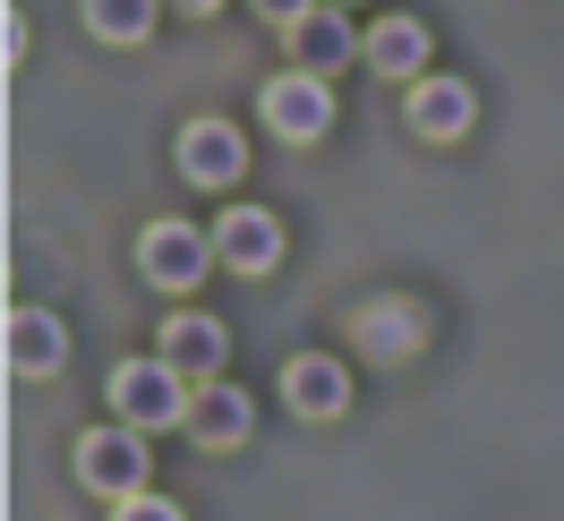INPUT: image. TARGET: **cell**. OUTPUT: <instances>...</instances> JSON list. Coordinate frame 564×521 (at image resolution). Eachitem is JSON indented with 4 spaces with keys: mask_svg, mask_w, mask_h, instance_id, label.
I'll return each mask as SVG.
<instances>
[{
    "mask_svg": "<svg viewBox=\"0 0 564 521\" xmlns=\"http://www.w3.org/2000/svg\"><path fill=\"white\" fill-rule=\"evenodd\" d=\"M111 411L129 419V427H180L188 419V384H180V368L154 350V359H120L111 368Z\"/></svg>",
    "mask_w": 564,
    "mask_h": 521,
    "instance_id": "6da1fadb",
    "label": "cell"
},
{
    "mask_svg": "<svg viewBox=\"0 0 564 521\" xmlns=\"http://www.w3.org/2000/svg\"><path fill=\"white\" fill-rule=\"evenodd\" d=\"M351 334H359V359L402 368V359H420V350H427V308H420V300H402V291H377V300H359Z\"/></svg>",
    "mask_w": 564,
    "mask_h": 521,
    "instance_id": "7a4b0ae2",
    "label": "cell"
},
{
    "mask_svg": "<svg viewBox=\"0 0 564 521\" xmlns=\"http://www.w3.org/2000/svg\"><path fill=\"white\" fill-rule=\"evenodd\" d=\"M257 111H265V129L291 145H317L325 129H334V95H325L317 69H282L265 95H257Z\"/></svg>",
    "mask_w": 564,
    "mask_h": 521,
    "instance_id": "3957f363",
    "label": "cell"
},
{
    "mask_svg": "<svg viewBox=\"0 0 564 521\" xmlns=\"http://www.w3.org/2000/svg\"><path fill=\"white\" fill-rule=\"evenodd\" d=\"M138 265L154 291H197V274L214 265V240L197 231V222H154L138 240Z\"/></svg>",
    "mask_w": 564,
    "mask_h": 521,
    "instance_id": "277c9868",
    "label": "cell"
},
{
    "mask_svg": "<svg viewBox=\"0 0 564 521\" xmlns=\"http://www.w3.org/2000/svg\"><path fill=\"white\" fill-rule=\"evenodd\" d=\"M77 479L95 487V496H138L145 487V445H138V427H95L86 445H77Z\"/></svg>",
    "mask_w": 564,
    "mask_h": 521,
    "instance_id": "5b68a950",
    "label": "cell"
},
{
    "mask_svg": "<svg viewBox=\"0 0 564 521\" xmlns=\"http://www.w3.org/2000/svg\"><path fill=\"white\" fill-rule=\"evenodd\" d=\"M180 172L197 180V188H231V180L248 172L240 129H231V120H188V129H180Z\"/></svg>",
    "mask_w": 564,
    "mask_h": 521,
    "instance_id": "8992f818",
    "label": "cell"
},
{
    "mask_svg": "<svg viewBox=\"0 0 564 521\" xmlns=\"http://www.w3.org/2000/svg\"><path fill=\"white\" fill-rule=\"evenodd\" d=\"M214 257H223L231 274H274L282 222H274L265 206H231V214H223V231H214Z\"/></svg>",
    "mask_w": 564,
    "mask_h": 521,
    "instance_id": "52a82bcc",
    "label": "cell"
},
{
    "mask_svg": "<svg viewBox=\"0 0 564 521\" xmlns=\"http://www.w3.org/2000/svg\"><path fill=\"white\" fill-rule=\"evenodd\" d=\"M282 402H291L300 419H334L343 402H351L343 359H317V350H308V359H291V368H282Z\"/></svg>",
    "mask_w": 564,
    "mask_h": 521,
    "instance_id": "ba28073f",
    "label": "cell"
},
{
    "mask_svg": "<svg viewBox=\"0 0 564 521\" xmlns=\"http://www.w3.org/2000/svg\"><path fill=\"white\" fill-rule=\"evenodd\" d=\"M470 86H462V77H420V86H411V129H420V138H462V129H470Z\"/></svg>",
    "mask_w": 564,
    "mask_h": 521,
    "instance_id": "9c48e42d",
    "label": "cell"
},
{
    "mask_svg": "<svg viewBox=\"0 0 564 521\" xmlns=\"http://www.w3.org/2000/svg\"><path fill=\"white\" fill-rule=\"evenodd\" d=\"M188 436H197V445H240L248 436V393L240 384H197V393H188Z\"/></svg>",
    "mask_w": 564,
    "mask_h": 521,
    "instance_id": "30bf717a",
    "label": "cell"
},
{
    "mask_svg": "<svg viewBox=\"0 0 564 521\" xmlns=\"http://www.w3.org/2000/svg\"><path fill=\"white\" fill-rule=\"evenodd\" d=\"M163 359H172L180 377H214V368L231 359V343H223L214 316H172V325H163Z\"/></svg>",
    "mask_w": 564,
    "mask_h": 521,
    "instance_id": "8fae6325",
    "label": "cell"
},
{
    "mask_svg": "<svg viewBox=\"0 0 564 521\" xmlns=\"http://www.w3.org/2000/svg\"><path fill=\"white\" fill-rule=\"evenodd\" d=\"M368 69L386 77H427V18H386L368 35Z\"/></svg>",
    "mask_w": 564,
    "mask_h": 521,
    "instance_id": "7c38bea8",
    "label": "cell"
},
{
    "mask_svg": "<svg viewBox=\"0 0 564 521\" xmlns=\"http://www.w3.org/2000/svg\"><path fill=\"white\" fill-rule=\"evenodd\" d=\"M9 359H18L26 377H52V368H61V325L43 308H18L9 316Z\"/></svg>",
    "mask_w": 564,
    "mask_h": 521,
    "instance_id": "4fadbf2b",
    "label": "cell"
},
{
    "mask_svg": "<svg viewBox=\"0 0 564 521\" xmlns=\"http://www.w3.org/2000/svg\"><path fill=\"white\" fill-rule=\"evenodd\" d=\"M291 43H300V61H308V69H317V77L351 61V26H343V18H317V9H308V18L291 26Z\"/></svg>",
    "mask_w": 564,
    "mask_h": 521,
    "instance_id": "5bb4252c",
    "label": "cell"
},
{
    "mask_svg": "<svg viewBox=\"0 0 564 521\" xmlns=\"http://www.w3.org/2000/svg\"><path fill=\"white\" fill-rule=\"evenodd\" d=\"M86 26L104 43H145V26H154V0H86Z\"/></svg>",
    "mask_w": 564,
    "mask_h": 521,
    "instance_id": "9a60e30c",
    "label": "cell"
},
{
    "mask_svg": "<svg viewBox=\"0 0 564 521\" xmlns=\"http://www.w3.org/2000/svg\"><path fill=\"white\" fill-rule=\"evenodd\" d=\"M111 521H188V513H180L172 496H145V487H138V496H120V504H111Z\"/></svg>",
    "mask_w": 564,
    "mask_h": 521,
    "instance_id": "2e32d148",
    "label": "cell"
},
{
    "mask_svg": "<svg viewBox=\"0 0 564 521\" xmlns=\"http://www.w3.org/2000/svg\"><path fill=\"white\" fill-rule=\"evenodd\" d=\"M257 9H265V18H274V26H300V18H308V9H317V0H257Z\"/></svg>",
    "mask_w": 564,
    "mask_h": 521,
    "instance_id": "e0dca14e",
    "label": "cell"
},
{
    "mask_svg": "<svg viewBox=\"0 0 564 521\" xmlns=\"http://www.w3.org/2000/svg\"><path fill=\"white\" fill-rule=\"evenodd\" d=\"M172 9H188V18H206V9H223V0H172Z\"/></svg>",
    "mask_w": 564,
    "mask_h": 521,
    "instance_id": "ac0fdd59",
    "label": "cell"
}]
</instances>
